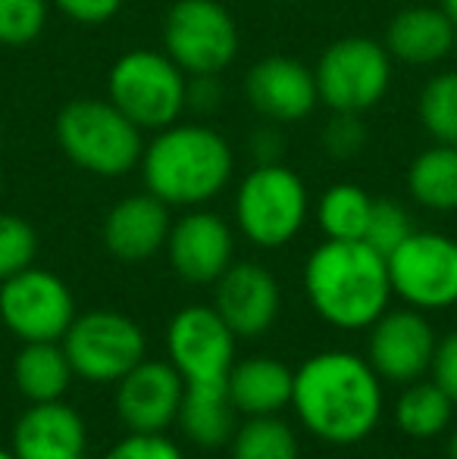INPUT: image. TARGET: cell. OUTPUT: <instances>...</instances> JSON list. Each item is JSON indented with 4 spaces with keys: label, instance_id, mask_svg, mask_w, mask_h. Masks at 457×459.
I'll list each match as a JSON object with an SVG mask.
<instances>
[{
    "label": "cell",
    "instance_id": "obj_1",
    "mask_svg": "<svg viewBox=\"0 0 457 459\" xmlns=\"http://www.w3.org/2000/svg\"><path fill=\"white\" fill-rule=\"evenodd\" d=\"M292 406L313 437L351 447L376 429L382 387L370 359L347 351H326L294 372Z\"/></svg>",
    "mask_w": 457,
    "mask_h": 459
},
{
    "label": "cell",
    "instance_id": "obj_2",
    "mask_svg": "<svg viewBox=\"0 0 457 459\" xmlns=\"http://www.w3.org/2000/svg\"><path fill=\"white\" fill-rule=\"evenodd\" d=\"M304 290L317 316L342 332L370 328L389 309V263L366 241L326 238L304 266Z\"/></svg>",
    "mask_w": 457,
    "mask_h": 459
},
{
    "label": "cell",
    "instance_id": "obj_3",
    "mask_svg": "<svg viewBox=\"0 0 457 459\" xmlns=\"http://www.w3.org/2000/svg\"><path fill=\"white\" fill-rule=\"evenodd\" d=\"M141 178L145 187L166 206H195L214 200L229 185L235 157L229 141L207 126H172L154 132L141 153Z\"/></svg>",
    "mask_w": 457,
    "mask_h": 459
},
{
    "label": "cell",
    "instance_id": "obj_4",
    "mask_svg": "<svg viewBox=\"0 0 457 459\" xmlns=\"http://www.w3.org/2000/svg\"><path fill=\"white\" fill-rule=\"evenodd\" d=\"M57 144L69 163L101 178H119L141 163V128L116 103L82 97L69 100L57 116Z\"/></svg>",
    "mask_w": 457,
    "mask_h": 459
},
{
    "label": "cell",
    "instance_id": "obj_5",
    "mask_svg": "<svg viewBox=\"0 0 457 459\" xmlns=\"http://www.w3.org/2000/svg\"><path fill=\"white\" fill-rule=\"evenodd\" d=\"M311 197L304 178L282 163H260L235 191V222L257 247H282L304 229Z\"/></svg>",
    "mask_w": 457,
    "mask_h": 459
},
{
    "label": "cell",
    "instance_id": "obj_6",
    "mask_svg": "<svg viewBox=\"0 0 457 459\" xmlns=\"http://www.w3.org/2000/svg\"><path fill=\"white\" fill-rule=\"evenodd\" d=\"M185 82L189 75L166 56V50L157 54L138 48L113 63L107 100L116 103L141 132H160L185 113Z\"/></svg>",
    "mask_w": 457,
    "mask_h": 459
},
{
    "label": "cell",
    "instance_id": "obj_7",
    "mask_svg": "<svg viewBox=\"0 0 457 459\" xmlns=\"http://www.w3.org/2000/svg\"><path fill=\"white\" fill-rule=\"evenodd\" d=\"M320 103L332 113H366L391 85V54L373 38H338L320 54L313 69Z\"/></svg>",
    "mask_w": 457,
    "mask_h": 459
},
{
    "label": "cell",
    "instance_id": "obj_8",
    "mask_svg": "<svg viewBox=\"0 0 457 459\" xmlns=\"http://www.w3.org/2000/svg\"><path fill=\"white\" fill-rule=\"evenodd\" d=\"M163 50L185 75H220L238 56V25L220 0H176L163 22Z\"/></svg>",
    "mask_w": 457,
    "mask_h": 459
},
{
    "label": "cell",
    "instance_id": "obj_9",
    "mask_svg": "<svg viewBox=\"0 0 457 459\" xmlns=\"http://www.w3.org/2000/svg\"><path fill=\"white\" fill-rule=\"evenodd\" d=\"M63 351L79 378L110 385L132 372L145 359V332L128 316L113 309L75 316L63 334Z\"/></svg>",
    "mask_w": 457,
    "mask_h": 459
},
{
    "label": "cell",
    "instance_id": "obj_10",
    "mask_svg": "<svg viewBox=\"0 0 457 459\" xmlns=\"http://www.w3.org/2000/svg\"><path fill=\"white\" fill-rule=\"evenodd\" d=\"M391 294L414 309L457 303V241L442 231H410L389 256Z\"/></svg>",
    "mask_w": 457,
    "mask_h": 459
},
{
    "label": "cell",
    "instance_id": "obj_11",
    "mask_svg": "<svg viewBox=\"0 0 457 459\" xmlns=\"http://www.w3.org/2000/svg\"><path fill=\"white\" fill-rule=\"evenodd\" d=\"M0 319L22 341H63L75 319L73 290L48 269H22L0 281Z\"/></svg>",
    "mask_w": 457,
    "mask_h": 459
},
{
    "label": "cell",
    "instance_id": "obj_12",
    "mask_svg": "<svg viewBox=\"0 0 457 459\" xmlns=\"http://www.w3.org/2000/svg\"><path fill=\"white\" fill-rule=\"evenodd\" d=\"M170 363L179 368L185 385L195 381H226L235 366V332L216 307H185L166 328Z\"/></svg>",
    "mask_w": 457,
    "mask_h": 459
},
{
    "label": "cell",
    "instance_id": "obj_13",
    "mask_svg": "<svg viewBox=\"0 0 457 459\" xmlns=\"http://www.w3.org/2000/svg\"><path fill=\"white\" fill-rule=\"evenodd\" d=\"M370 328V366L379 378L410 385L429 372L439 338L423 309H385Z\"/></svg>",
    "mask_w": 457,
    "mask_h": 459
},
{
    "label": "cell",
    "instance_id": "obj_14",
    "mask_svg": "<svg viewBox=\"0 0 457 459\" xmlns=\"http://www.w3.org/2000/svg\"><path fill=\"white\" fill-rule=\"evenodd\" d=\"M185 378L172 363L141 359L126 378L116 381V416L141 435H163L179 419Z\"/></svg>",
    "mask_w": 457,
    "mask_h": 459
},
{
    "label": "cell",
    "instance_id": "obj_15",
    "mask_svg": "<svg viewBox=\"0 0 457 459\" xmlns=\"http://www.w3.org/2000/svg\"><path fill=\"white\" fill-rule=\"evenodd\" d=\"M244 97L263 119L276 122V126L301 122L320 103L317 75L292 56H263L244 75Z\"/></svg>",
    "mask_w": 457,
    "mask_h": 459
},
{
    "label": "cell",
    "instance_id": "obj_16",
    "mask_svg": "<svg viewBox=\"0 0 457 459\" xmlns=\"http://www.w3.org/2000/svg\"><path fill=\"white\" fill-rule=\"evenodd\" d=\"M166 254L179 278H185L189 284H210L232 266L235 238L223 216L191 210L179 222H172Z\"/></svg>",
    "mask_w": 457,
    "mask_h": 459
},
{
    "label": "cell",
    "instance_id": "obj_17",
    "mask_svg": "<svg viewBox=\"0 0 457 459\" xmlns=\"http://www.w3.org/2000/svg\"><path fill=\"white\" fill-rule=\"evenodd\" d=\"M279 307V281L257 263H235L216 278V313L226 319L235 338H257L269 332Z\"/></svg>",
    "mask_w": 457,
    "mask_h": 459
},
{
    "label": "cell",
    "instance_id": "obj_18",
    "mask_svg": "<svg viewBox=\"0 0 457 459\" xmlns=\"http://www.w3.org/2000/svg\"><path fill=\"white\" fill-rule=\"evenodd\" d=\"M88 429L63 400L31 403L13 429V454L19 459H85Z\"/></svg>",
    "mask_w": 457,
    "mask_h": 459
},
{
    "label": "cell",
    "instance_id": "obj_19",
    "mask_svg": "<svg viewBox=\"0 0 457 459\" xmlns=\"http://www.w3.org/2000/svg\"><path fill=\"white\" fill-rule=\"evenodd\" d=\"M170 206L151 191L122 197L104 219V244L122 263L151 260L170 238Z\"/></svg>",
    "mask_w": 457,
    "mask_h": 459
},
{
    "label": "cell",
    "instance_id": "obj_20",
    "mask_svg": "<svg viewBox=\"0 0 457 459\" xmlns=\"http://www.w3.org/2000/svg\"><path fill=\"white\" fill-rule=\"evenodd\" d=\"M457 25L442 6H404L385 29V50L408 66H433L454 50Z\"/></svg>",
    "mask_w": 457,
    "mask_h": 459
},
{
    "label": "cell",
    "instance_id": "obj_21",
    "mask_svg": "<svg viewBox=\"0 0 457 459\" xmlns=\"http://www.w3.org/2000/svg\"><path fill=\"white\" fill-rule=\"evenodd\" d=\"M229 397L244 416H276L292 406L294 372L282 359L250 357L229 368L226 375Z\"/></svg>",
    "mask_w": 457,
    "mask_h": 459
},
{
    "label": "cell",
    "instance_id": "obj_22",
    "mask_svg": "<svg viewBox=\"0 0 457 459\" xmlns=\"http://www.w3.org/2000/svg\"><path fill=\"white\" fill-rule=\"evenodd\" d=\"M235 412L226 381H195V385H185L179 425L191 444L216 450L226 447L235 435Z\"/></svg>",
    "mask_w": 457,
    "mask_h": 459
},
{
    "label": "cell",
    "instance_id": "obj_23",
    "mask_svg": "<svg viewBox=\"0 0 457 459\" xmlns=\"http://www.w3.org/2000/svg\"><path fill=\"white\" fill-rule=\"evenodd\" d=\"M69 357L57 341H25V347L13 359V381L16 391L31 403L63 400L73 381Z\"/></svg>",
    "mask_w": 457,
    "mask_h": 459
},
{
    "label": "cell",
    "instance_id": "obj_24",
    "mask_svg": "<svg viewBox=\"0 0 457 459\" xmlns=\"http://www.w3.org/2000/svg\"><path fill=\"white\" fill-rule=\"evenodd\" d=\"M408 191L420 206L433 212L457 210V147L433 144L408 169Z\"/></svg>",
    "mask_w": 457,
    "mask_h": 459
},
{
    "label": "cell",
    "instance_id": "obj_25",
    "mask_svg": "<svg viewBox=\"0 0 457 459\" xmlns=\"http://www.w3.org/2000/svg\"><path fill=\"white\" fill-rule=\"evenodd\" d=\"M452 397L435 381H410L395 400V425L410 437H435L452 422Z\"/></svg>",
    "mask_w": 457,
    "mask_h": 459
},
{
    "label": "cell",
    "instance_id": "obj_26",
    "mask_svg": "<svg viewBox=\"0 0 457 459\" xmlns=\"http://www.w3.org/2000/svg\"><path fill=\"white\" fill-rule=\"evenodd\" d=\"M373 197L357 185H332L317 204V222L330 241H364Z\"/></svg>",
    "mask_w": 457,
    "mask_h": 459
},
{
    "label": "cell",
    "instance_id": "obj_27",
    "mask_svg": "<svg viewBox=\"0 0 457 459\" xmlns=\"http://www.w3.org/2000/svg\"><path fill=\"white\" fill-rule=\"evenodd\" d=\"M232 459H298V437L292 425L276 416H248L232 435Z\"/></svg>",
    "mask_w": 457,
    "mask_h": 459
},
{
    "label": "cell",
    "instance_id": "obj_28",
    "mask_svg": "<svg viewBox=\"0 0 457 459\" xmlns=\"http://www.w3.org/2000/svg\"><path fill=\"white\" fill-rule=\"evenodd\" d=\"M417 116L435 144L457 147V69L433 75L423 85L420 100H417Z\"/></svg>",
    "mask_w": 457,
    "mask_h": 459
},
{
    "label": "cell",
    "instance_id": "obj_29",
    "mask_svg": "<svg viewBox=\"0 0 457 459\" xmlns=\"http://www.w3.org/2000/svg\"><path fill=\"white\" fill-rule=\"evenodd\" d=\"M48 0H0V44L22 48L48 25Z\"/></svg>",
    "mask_w": 457,
    "mask_h": 459
},
{
    "label": "cell",
    "instance_id": "obj_30",
    "mask_svg": "<svg viewBox=\"0 0 457 459\" xmlns=\"http://www.w3.org/2000/svg\"><path fill=\"white\" fill-rule=\"evenodd\" d=\"M38 235L22 216L0 212V281L13 278L35 263Z\"/></svg>",
    "mask_w": 457,
    "mask_h": 459
},
{
    "label": "cell",
    "instance_id": "obj_31",
    "mask_svg": "<svg viewBox=\"0 0 457 459\" xmlns=\"http://www.w3.org/2000/svg\"><path fill=\"white\" fill-rule=\"evenodd\" d=\"M414 231L410 225V216L398 200L391 197H379L373 200V210H370V222H366V235L364 241L370 244L373 250H379L382 256H389L404 238Z\"/></svg>",
    "mask_w": 457,
    "mask_h": 459
},
{
    "label": "cell",
    "instance_id": "obj_32",
    "mask_svg": "<svg viewBox=\"0 0 457 459\" xmlns=\"http://www.w3.org/2000/svg\"><path fill=\"white\" fill-rule=\"evenodd\" d=\"M366 128L360 122V113H332V119L323 128V147L330 157L351 160L364 151Z\"/></svg>",
    "mask_w": 457,
    "mask_h": 459
},
{
    "label": "cell",
    "instance_id": "obj_33",
    "mask_svg": "<svg viewBox=\"0 0 457 459\" xmlns=\"http://www.w3.org/2000/svg\"><path fill=\"white\" fill-rule=\"evenodd\" d=\"M104 459H185L182 450L163 435H141L132 431L126 441H119Z\"/></svg>",
    "mask_w": 457,
    "mask_h": 459
},
{
    "label": "cell",
    "instance_id": "obj_34",
    "mask_svg": "<svg viewBox=\"0 0 457 459\" xmlns=\"http://www.w3.org/2000/svg\"><path fill=\"white\" fill-rule=\"evenodd\" d=\"M429 372H433L435 385H439L457 406V332H448L445 338H439Z\"/></svg>",
    "mask_w": 457,
    "mask_h": 459
},
{
    "label": "cell",
    "instance_id": "obj_35",
    "mask_svg": "<svg viewBox=\"0 0 457 459\" xmlns=\"http://www.w3.org/2000/svg\"><path fill=\"white\" fill-rule=\"evenodd\" d=\"M223 103V85L216 75H189L185 82V109L210 116Z\"/></svg>",
    "mask_w": 457,
    "mask_h": 459
},
{
    "label": "cell",
    "instance_id": "obj_36",
    "mask_svg": "<svg viewBox=\"0 0 457 459\" xmlns=\"http://www.w3.org/2000/svg\"><path fill=\"white\" fill-rule=\"evenodd\" d=\"M54 6L82 25H101L119 13L122 0H54Z\"/></svg>",
    "mask_w": 457,
    "mask_h": 459
},
{
    "label": "cell",
    "instance_id": "obj_37",
    "mask_svg": "<svg viewBox=\"0 0 457 459\" xmlns=\"http://www.w3.org/2000/svg\"><path fill=\"white\" fill-rule=\"evenodd\" d=\"M282 147H286L282 134L269 126L260 128V132L250 138V153H257L260 163H282Z\"/></svg>",
    "mask_w": 457,
    "mask_h": 459
},
{
    "label": "cell",
    "instance_id": "obj_38",
    "mask_svg": "<svg viewBox=\"0 0 457 459\" xmlns=\"http://www.w3.org/2000/svg\"><path fill=\"white\" fill-rule=\"evenodd\" d=\"M442 10L452 16V22L457 25V0H442Z\"/></svg>",
    "mask_w": 457,
    "mask_h": 459
},
{
    "label": "cell",
    "instance_id": "obj_39",
    "mask_svg": "<svg viewBox=\"0 0 457 459\" xmlns=\"http://www.w3.org/2000/svg\"><path fill=\"white\" fill-rule=\"evenodd\" d=\"M448 456L457 459V429L452 431V437H448Z\"/></svg>",
    "mask_w": 457,
    "mask_h": 459
},
{
    "label": "cell",
    "instance_id": "obj_40",
    "mask_svg": "<svg viewBox=\"0 0 457 459\" xmlns=\"http://www.w3.org/2000/svg\"><path fill=\"white\" fill-rule=\"evenodd\" d=\"M0 459H19V456L13 454V450H4V447H0Z\"/></svg>",
    "mask_w": 457,
    "mask_h": 459
}]
</instances>
